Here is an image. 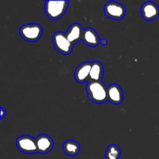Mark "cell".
I'll list each match as a JSON object with an SVG mask.
<instances>
[{"instance_id":"1","label":"cell","mask_w":159,"mask_h":159,"mask_svg":"<svg viewBox=\"0 0 159 159\" xmlns=\"http://www.w3.org/2000/svg\"><path fill=\"white\" fill-rule=\"evenodd\" d=\"M86 93L89 99L93 102L101 104L108 101V86L102 81H89L87 82Z\"/></svg>"},{"instance_id":"2","label":"cell","mask_w":159,"mask_h":159,"mask_svg":"<svg viewBox=\"0 0 159 159\" xmlns=\"http://www.w3.org/2000/svg\"><path fill=\"white\" fill-rule=\"evenodd\" d=\"M68 1H46L45 2V14L52 20H57L65 15L68 6Z\"/></svg>"},{"instance_id":"3","label":"cell","mask_w":159,"mask_h":159,"mask_svg":"<svg viewBox=\"0 0 159 159\" xmlns=\"http://www.w3.org/2000/svg\"><path fill=\"white\" fill-rule=\"evenodd\" d=\"M43 28L38 23H26L21 26L20 34L23 40L29 42L37 41L41 37Z\"/></svg>"},{"instance_id":"4","label":"cell","mask_w":159,"mask_h":159,"mask_svg":"<svg viewBox=\"0 0 159 159\" xmlns=\"http://www.w3.org/2000/svg\"><path fill=\"white\" fill-rule=\"evenodd\" d=\"M52 42L54 48L61 54L68 55L72 51L74 45L67 38L66 34L61 31L54 33L52 37Z\"/></svg>"},{"instance_id":"5","label":"cell","mask_w":159,"mask_h":159,"mask_svg":"<svg viewBox=\"0 0 159 159\" xmlns=\"http://www.w3.org/2000/svg\"><path fill=\"white\" fill-rule=\"evenodd\" d=\"M104 13L110 19L120 20L125 16L126 9L121 3L117 2H109L104 6Z\"/></svg>"},{"instance_id":"6","label":"cell","mask_w":159,"mask_h":159,"mask_svg":"<svg viewBox=\"0 0 159 159\" xmlns=\"http://www.w3.org/2000/svg\"><path fill=\"white\" fill-rule=\"evenodd\" d=\"M16 147L23 153L34 154L38 152L36 138L29 135H23L17 138Z\"/></svg>"},{"instance_id":"7","label":"cell","mask_w":159,"mask_h":159,"mask_svg":"<svg viewBox=\"0 0 159 159\" xmlns=\"http://www.w3.org/2000/svg\"><path fill=\"white\" fill-rule=\"evenodd\" d=\"M141 13L143 19L147 21H152L159 16V7L153 2H147L141 6Z\"/></svg>"},{"instance_id":"8","label":"cell","mask_w":159,"mask_h":159,"mask_svg":"<svg viewBox=\"0 0 159 159\" xmlns=\"http://www.w3.org/2000/svg\"><path fill=\"white\" fill-rule=\"evenodd\" d=\"M91 71V62L85 61L79 65L75 71L74 77L79 83H85L89 80V75Z\"/></svg>"},{"instance_id":"9","label":"cell","mask_w":159,"mask_h":159,"mask_svg":"<svg viewBox=\"0 0 159 159\" xmlns=\"http://www.w3.org/2000/svg\"><path fill=\"white\" fill-rule=\"evenodd\" d=\"M67 38L68 39L70 42L75 45L79 42L80 40H82L84 34V30L82 29V26L77 23H75L70 26L68 28V31L65 33Z\"/></svg>"},{"instance_id":"10","label":"cell","mask_w":159,"mask_h":159,"mask_svg":"<svg viewBox=\"0 0 159 159\" xmlns=\"http://www.w3.org/2000/svg\"><path fill=\"white\" fill-rule=\"evenodd\" d=\"M36 143L38 153L47 154L52 150L54 141L52 138L47 134H40L36 138Z\"/></svg>"},{"instance_id":"11","label":"cell","mask_w":159,"mask_h":159,"mask_svg":"<svg viewBox=\"0 0 159 159\" xmlns=\"http://www.w3.org/2000/svg\"><path fill=\"white\" fill-rule=\"evenodd\" d=\"M124 93L117 84H112L108 86V101L114 105H119L123 102Z\"/></svg>"},{"instance_id":"12","label":"cell","mask_w":159,"mask_h":159,"mask_svg":"<svg viewBox=\"0 0 159 159\" xmlns=\"http://www.w3.org/2000/svg\"><path fill=\"white\" fill-rule=\"evenodd\" d=\"M100 40L101 39L99 38V35L95 30L92 28H86L84 30L82 41L85 45L95 48L100 43Z\"/></svg>"},{"instance_id":"13","label":"cell","mask_w":159,"mask_h":159,"mask_svg":"<svg viewBox=\"0 0 159 159\" xmlns=\"http://www.w3.org/2000/svg\"><path fill=\"white\" fill-rule=\"evenodd\" d=\"M103 65L99 61L91 62V71L89 75V81H102L103 76Z\"/></svg>"},{"instance_id":"14","label":"cell","mask_w":159,"mask_h":159,"mask_svg":"<svg viewBox=\"0 0 159 159\" xmlns=\"http://www.w3.org/2000/svg\"><path fill=\"white\" fill-rule=\"evenodd\" d=\"M63 151L68 156H76L80 152V145L77 141L68 140L64 142Z\"/></svg>"},{"instance_id":"15","label":"cell","mask_w":159,"mask_h":159,"mask_svg":"<svg viewBox=\"0 0 159 159\" xmlns=\"http://www.w3.org/2000/svg\"><path fill=\"white\" fill-rule=\"evenodd\" d=\"M120 149L116 144H110L107 149L105 154L106 159H120Z\"/></svg>"},{"instance_id":"16","label":"cell","mask_w":159,"mask_h":159,"mask_svg":"<svg viewBox=\"0 0 159 159\" xmlns=\"http://www.w3.org/2000/svg\"><path fill=\"white\" fill-rule=\"evenodd\" d=\"M107 43H108V41H107V39H101L100 40V43L102 45H103V46L107 45Z\"/></svg>"},{"instance_id":"17","label":"cell","mask_w":159,"mask_h":159,"mask_svg":"<svg viewBox=\"0 0 159 159\" xmlns=\"http://www.w3.org/2000/svg\"><path fill=\"white\" fill-rule=\"evenodd\" d=\"M6 114V110H5L3 108H1V119H3Z\"/></svg>"}]
</instances>
